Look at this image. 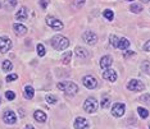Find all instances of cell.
<instances>
[{"label": "cell", "instance_id": "obj_35", "mask_svg": "<svg viewBox=\"0 0 150 129\" xmlns=\"http://www.w3.org/2000/svg\"><path fill=\"white\" fill-rule=\"evenodd\" d=\"M150 98V95H144V96L140 97V101H145V100H149Z\"/></svg>", "mask_w": 150, "mask_h": 129}, {"label": "cell", "instance_id": "obj_19", "mask_svg": "<svg viewBox=\"0 0 150 129\" xmlns=\"http://www.w3.org/2000/svg\"><path fill=\"white\" fill-rule=\"evenodd\" d=\"M129 47V41L127 39H119V45H118V49H121V50H127Z\"/></svg>", "mask_w": 150, "mask_h": 129}, {"label": "cell", "instance_id": "obj_28", "mask_svg": "<svg viewBox=\"0 0 150 129\" xmlns=\"http://www.w3.org/2000/svg\"><path fill=\"white\" fill-rule=\"evenodd\" d=\"M45 100H46V102H47V104H50V105H54V104H57L58 98H57L55 96H53V95H47V96L45 97Z\"/></svg>", "mask_w": 150, "mask_h": 129}, {"label": "cell", "instance_id": "obj_16", "mask_svg": "<svg viewBox=\"0 0 150 129\" xmlns=\"http://www.w3.org/2000/svg\"><path fill=\"white\" fill-rule=\"evenodd\" d=\"M13 29H14L17 36H25L27 33V27L23 26V25H18V23L13 26Z\"/></svg>", "mask_w": 150, "mask_h": 129}, {"label": "cell", "instance_id": "obj_37", "mask_svg": "<svg viewBox=\"0 0 150 129\" xmlns=\"http://www.w3.org/2000/svg\"><path fill=\"white\" fill-rule=\"evenodd\" d=\"M129 55H134V51H128V53H125V57H127Z\"/></svg>", "mask_w": 150, "mask_h": 129}, {"label": "cell", "instance_id": "obj_9", "mask_svg": "<svg viewBox=\"0 0 150 129\" xmlns=\"http://www.w3.org/2000/svg\"><path fill=\"white\" fill-rule=\"evenodd\" d=\"M125 110H126L125 104L117 102V104L113 105V109H112V115H113V116H115V118H121V116H123Z\"/></svg>", "mask_w": 150, "mask_h": 129}, {"label": "cell", "instance_id": "obj_24", "mask_svg": "<svg viewBox=\"0 0 150 129\" xmlns=\"http://www.w3.org/2000/svg\"><path fill=\"white\" fill-rule=\"evenodd\" d=\"M129 11H131L132 13H141L142 5L141 4H132L131 6H129Z\"/></svg>", "mask_w": 150, "mask_h": 129}, {"label": "cell", "instance_id": "obj_27", "mask_svg": "<svg viewBox=\"0 0 150 129\" xmlns=\"http://www.w3.org/2000/svg\"><path fill=\"white\" fill-rule=\"evenodd\" d=\"M36 50H37V54H39V56H45L46 50H45V47H44L42 43H39V45L36 46Z\"/></svg>", "mask_w": 150, "mask_h": 129}, {"label": "cell", "instance_id": "obj_36", "mask_svg": "<svg viewBox=\"0 0 150 129\" xmlns=\"http://www.w3.org/2000/svg\"><path fill=\"white\" fill-rule=\"evenodd\" d=\"M9 5L14 8V6L17 5V0H9Z\"/></svg>", "mask_w": 150, "mask_h": 129}, {"label": "cell", "instance_id": "obj_4", "mask_svg": "<svg viewBox=\"0 0 150 129\" xmlns=\"http://www.w3.org/2000/svg\"><path fill=\"white\" fill-rule=\"evenodd\" d=\"M127 88L129 91H132V92H140V91H144V83L141 82V81L139 79H131L127 84Z\"/></svg>", "mask_w": 150, "mask_h": 129}, {"label": "cell", "instance_id": "obj_6", "mask_svg": "<svg viewBox=\"0 0 150 129\" xmlns=\"http://www.w3.org/2000/svg\"><path fill=\"white\" fill-rule=\"evenodd\" d=\"M46 25L49 27H52L53 29H55V31H60V29L63 28V23L62 21H59L58 18H54V17H46Z\"/></svg>", "mask_w": 150, "mask_h": 129}, {"label": "cell", "instance_id": "obj_40", "mask_svg": "<svg viewBox=\"0 0 150 129\" xmlns=\"http://www.w3.org/2000/svg\"><path fill=\"white\" fill-rule=\"evenodd\" d=\"M127 1H132V0H127Z\"/></svg>", "mask_w": 150, "mask_h": 129}, {"label": "cell", "instance_id": "obj_8", "mask_svg": "<svg viewBox=\"0 0 150 129\" xmlns=\"http://www.w3.org/2000/svg\"><path fill=\"white\" fill-rule=\"evenodd\" d=\"M82 83H83L85 87L88 88V90H94V88H96V86H98L96 78H94L93 76H86V77H83V78H82Z\"/></svg>", "mask_w": 150, "mask_h": 129}, {"label": "cell", "instance_id": "obj_3", "mask_svg": "<svg viewBox=\"0 0 150 129\" xmlns=\"http://www.w3.org/2000/svg\"><path fill=\"white\" fill-rule=\"evenodd\" d=\"M98 107H99V104H98V101H96V98L95 97H88V98L85 100L83 109H85L86 113L93 114V113H95V111L98 110Z\"/></svg>", "mask_w": 150, "mask_h": 129}, {"label": "cell", "instance_id": "obj_15", "mask_svg": "<svg viewBox=\"0 0 150 129\" xmlns=\"http://www.w3.org/2000/svg\"><path fill=\"white\" fill-rule=\"evenodd\" d=\"M74 54H76L77 57H80V59H85V57H88V51L85 47H81V46H77L76 49H74Z\"/></svg>", "mask_w": 150, "mask_h": 129}, {"label": "cell", "instance_id": "obj_33", "mask_svg": "<svg viewBox=\"0 0 150 129\" xmlns=\"http://www.w3.org/2000/svg\"><path fill=\"white\" fill-rule=\"evenodd\" d=\"M74 4H76L77 8H81V6L85 4V0H76V3H74Z\"/></svg>", "mask_w": 150, "mask_h": 129}, {"label": "cell", "instance_id": "obj_26", "mask_svg": "<svg viewBox=\"0 0 150 129\" xmlns=\"http://www.w3.org/2000/svg\"><path fill=\"white\" fill-rule=\"evenodd\" d=\"M109 40H110V45L113 47H118L119 45V39L115 35H110V37H109Z\"/></svg>", "mask_w": 150, "mask_h": 129}, {"label": "cell", "instance_id": "obj_23", "mask_svg": "<svg viewBox=\"0 0 150 129\" xmlns=\"http://www.w3.org/2000/svg\"><path fill=\"white\" fill-rule=\"evenodd\" d=\"M109 105H110V98H109L108 96H103V98H101V104L100 106L103 109H108Z\"/></svg>", "mask_w": 150, "mask_h": 129}, {"label": "cell", "instance_id": "obj_14", "mask_svg": "<svg viewBox=\"0 0 150 129\" xmlns=\"http://www.w3.org/2000/svg\"><path fill=\"white\" fill-rule=\"evenodd\" d=\"M33 118H35V120L39 121V123H45L47 119V115H46V113H44L42 110H36L35 113H33Z\"/></svg>", "mask_w": 150, "mask_h": 129}, {"label": "cell", "instance_id": "obj_25", "mask_svg": "<svg viewBox=\"0 0 150 129\" xmlns=\"http://www.w3.org/2000/svg\"><path fill=\"white\" fill-rule=\"evenodd\" d=\"M137 113L142 119H146L149 116V111L146 110V109H144V107H137Z\"/></svg>", "mask_w": 150, "mask_h": 129}, {"label": "cell", "instance_id": "obj_42", "mask_svg": "<svg viewBox=\"0 0 150 129\" xmlns=\"http://www.w3.org/2000/svg\"><path fill=\"white\" fill-rule=\"evenodd\" d=\"M0 102H1V101H0Z\"/></svg>", "mask_w": 150, "mask_h": 129}, {"label": "cell", "instance_id": "obj_5", "mask_svg": "<svg viewBox=\"0 0 150 129\" xmlns=\"http://www.w3.org/2000/svg\"><path fill=\"white\" fill-rule=\"evenodd\" d=\"M12 41H11V39L9 37H6V36H1L0 37V53L1 54H5V53H8L9 50L12 49Z\"/></svg>", "mask_w": 150, "mask_h": 129}, {"label": "cell", "instance_id": "obj_11", "mask_svg": "<svg viewBox=\"0 0 150 129\" xmlns=\"http://www.w3.org/2000/svg\"><path fill=\"white\" fill-rule=\"evenodd\" d=\"M117 72H115L114 69H105L104 72H103V78L104 79H107L109 81V82H115L117 81Z\"/></svg>", "mask_w": 150, "mask_h": 129}, {"label": "cell", "instance_id": "obj_20", "mask_svg": "<svg viewBox=\"0 0 150 129\" xmlns=\"http://www.w3.org/2000/svg\"><path fill=\"white\" fill-rule=\"evenodd\" d=\"M1 69L4 70V72H11V70L13 69V64L12 62H9V60H4L1 64Z\"/></svg>", "mask_w": 150, "mask_h": 129}, {"label": "cell", "instance_id": "obj_30", "mask_svg": "<svg viewBox=\"0 0 150 129\" xmlns=\"http://www.w3.org/2000/svg\"><path fill=\"white\" fill-rule=\"evenodd\" d=\"M5 97L8 98L9 101H13L16 98V93L13 92V91H6V92H5Z\"/></svg>", "mask_w": 150, "mask_h": 129}, {"label": "cell", "instance_id": "obj_22", "mask_svg": "<svg viewBox=\"0 0 150 129\" xmlns=\"http://www.w3.org/2000/svg\"><path fill=\"white\" fill-rule=\"evenodd\" d=\"M103 15L108 21H113V18H114V13H113V11H110V9H105L103 12Z\"/></svg>", "mask_w": 150, "mask_h": 129}, {"label": "cell", "instance_id": "obj_17", "mask_svg": "<svg viewBox=\"0 0 150 129\" xmlns=\"http://www.w3.org/2000/svg\"><path fill=\"white\" fill-rule=\"evenodd\" d=\"M27 15H28V11H27L26 6H22V8L19 9L18 12H17L16 18L18 19V21H26V19H27Z\"/></svg>", "mask_w": 150, "mask_h": 129}, {"label": "cell", "instance_id": "obj_32", "mask_svg": "<svg viewBox=\"0 0 150 129\" xmlns=\"http://www.w3.org/2000/svg\"><path fill=\"white\" fill-rule=\"evenodd\" d=\"M47 4H49V0H40V6H41L42 9H46Z\"/></svg>", "mask_w": 150, "mask_h": 129}, {"label": "cell", "instance_id": "obj_18", "mask_svg": "<svg viewBox=\"0 0 150 129\" xmlns=\"http://www.w3.org/2000/svg\"><path fill=\"white\" fill-rule=\"evenodd\" d=\"M26 98H28V100H31L33 98V95H35V91H33V87L32 86H26L25 87V92H23Z\"/></svg>", "mask_w": 150, "mask_h": 129}, {"label": "cell", "instance_id": "obj_1", "mask_svg": "<svg viewBox=\"0 0 150 129\" xmlns=\"http://www.w3.org/2000/svg\"><path fill=\"white\" fill-rule=\"evenodd\" d=\"M52 46L55 50L62 51V50H66L67 47L69 46V40H68L67 37L62 36V35H55L52 39Z\"/></svg>", "mask_w": 150, "mask_h": 129}, {"label": "cell", "instance_id": "obj_41", "mask_svg": "<svg viewBox=\"0 0 150 129\" xmlns=\"http://www.w3.org/2000/svg\"><path fill=\"white\" fill-rule=\"evenodd\" d=\"M149 129H150V124H149Z\"/></svg>", "mask_w": 150, "mask_h": 129}, {"label": "cell", "instance_id": "obj_10", "mask_svg": "<svg viewBox=\"0 0 150 129\" xmlns=\"http://www.w3.org/2000/svg\"><path fill=\"white\" fill-rule=\"evenodd\" d=\"M3 120H4V123H6V124H16L17 115H16L14 111L6 110L4 113V115H3Z\"/></svg>", "mask_w": 150, "mask_h": 129}, {"label": "cell", "instance_id": "obj_12", "mask_svg": "<svg viewBox=\"0 0 150 129\" xmlns=\"http://www.w3.org/2000/svg\"><path fill=\"white\" fill-rule=\"evenodd\" d=\"M74 129H87L88 128V121L85 118H77L74 120Z\"/></svg>", "mask_w": 150, "mask_h": 129}, {"label": "cell", "instance_id": "obj_38", "mask_svg": "<svg viewBox=\"0 0 150 129\" xmlns=\"http://www.w3.org/2000/svg\"><path fill=\"white\" fill-rule=\"evenodd\" d=\"M26 129H36V128H33L32 125H27V127H26Z\"/></svg>", "mask_w": 150, "mask_h": 129}, {"label": "cell", "instance_id": "obj_31", "mask_svg": "<svg viewBox=\"0 0 150 129\" xmlns=\"http://www.w3.org/2000/svg\"><path fill=\"white\" fill-rule=\"evenodd\" d=\"M17 78H18V76H17V74H14V73H13V74H9V76L6 77V82L11 83V82H13V81H16Z\"/></svg>", "mask_w": 150, "mask_h": 129}, {"label": "cell", "instance_id": "obj_21", "mask_svg": "<svg viewBox=\"0 0 150 129\" xmlns=\"http://www.w3.org/2000/svg\"><path fill=\"white\" fill-rule=\"evenodd\" d=\"M71 57H72V51H67V53H64L63 54V56H62V63L63 64H69L71 63Z\"/></svg>", "mask_w": 150, "mask_h": 129}, {"label": "cell", "instance_id": "obj_34", "mask_svg": "<svg viewBox=\"0 0 150 129\" xmlns=\"http://www.w3.org/2000/svg\"><path fill=\"white\" fill-rule=\"evenodd\" d=\"M144 50H145V51H148V53L150 51V40L144 45Z\"/></svg>", "mask_w": 150, "mask_h": 129}, {"label": "cell", "instance_id": "obj_39", "mask_svg": "<svg viewBox=\"0 0 150 129\" xmlns=\"http://www.w3.org/2000/svg\"><path fill=\"white\" fill-rule=\"evenodd\" d=\"M141 1H142V3H149L150 0H141Z\"/></svg>", "mask_w": 150, "mask_h": 129}, {"label": "cell", "instance_id": "obj_2", "mask_svg": "<svg viewBox=\"0 0 150 129\" xmlns=\"http://www.w3.org/2000/svg\"><path fill=\"white\" fill-rule=\"evenodd\" d=\"M58 88L63 92H66L67 95H74L78 92V86L73 82H59L58 83Z\"/></svg>", "mask_w": 150, "mask_h": 129}, {"label": "cell", "instance_id": "obj_13", "mask_svg": "<svg viewBox=\"0 0 150 129\" xmlns=\"http://www.w3.org/2000/svg\"><path fill=\"white\" fill-rule=\"evenodd\" d=\"M113 64V59H112V56L110 55H105V56H103L100 59V67L103 68V69L105 70V69H108L109 67Z\"/></svg>", "mask_w": 150, "mask_h": 129}, {"label": "cell", "instance_id": "obj_7", "mask_svg": "<svg viewBox=\"0 0 150 129\" xmlns=\"http://www.w3.org/2000/svg\"><path fill=\"white\" fill-rule=\"evenodd\" d=\"M82 40L87 45H95V43L98 42V36L95 35L93 31H86L82 35Z\"/></svg>", "mask_w": 150, "mask_h": 129}, {"label": "cell", "instance_id": "obj_29", "mask_svg": "<svg viewBox=\"0 0 150 129\" xmlns=\"http://www.w3.org/2000/svg\"><path fill=\"white\" fill-rule=\"evenodd\" d=\"M141 68H142V70H144L145 73L150 74V63H149V62H144V63H142Z\"/></svg>", "mask_w": 150, "mask_h": 129}]
</instances>
